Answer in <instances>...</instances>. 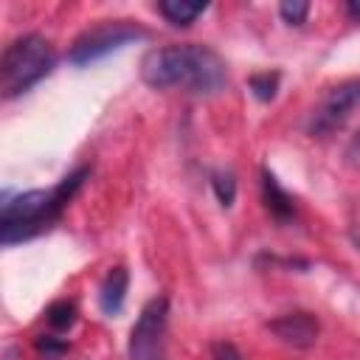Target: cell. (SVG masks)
I'll use <instances>...</instances> for the list:
<instances>
[{
    "label": "cell",
    "instance_id": "1",
    "mask_svg": "<svg viewBox=\"0 0 360 360\" xmlns=\"http://www.w3.org/2000/svg\"><path fill=\"white\" fill-rule=\"evenodd\" d=\"M141 79L155 90H186L194 96H217L228 87V68L208 45H163L141 59Z\"/></svg>",
    "mask_w": 360,
    "mask_h": 360
},
{
    "label": "cell",
    "instance_id": "2",
    "mask_svg": "<svg viewBox=\"0 0 360 360\" xmlns=\"http://www.w3.org/2000/svg\"><path fill=\"white\" fill-rule=\"evenodd\" d=\"M90 177V166H79L68 177H62L53 188L42 191H22L17 197H6L0 208V242L6 248L25 242L42 231H48L65 211V205L73 200V194L82 188V183Z\"/></svg>",
    "mask_w": 360,
    "mask_h": 360
},
{
    "label": "cell",
    "instance_id": "3",
    "mask_svg": "<svg viewBox=\"0 0 360 360\" xmlns=\"http://www.w3.org/2000/svg\"><path fill=\"white\" fill-rule=\"evenodd\" d=\"M53 68V48L42 34H22L6 45L0 59V90L3 98H17Z\"/></svg>",
    "mask_w": 360,
    "mask_h": 360
},
{
    "label": "cell",
    "instance_id": "4",
    "mask_svg": "<svg viewBox=\"0 0 360 360\" xmlns=\"http://www.w3.org/2000/svg\"><path fill=\"white\" fill-rule=\"evenodd\" d=\"M146 31H141L138 25H132L129 20H107L101 25H93L87 31H82L70 51H68V62L76 65V68H84V65H93L98 59H104L107 53L135 42V39H143Z\"/></svg>",
    "mask_w": 360,
    "mask_h": 360
},
{
    "label": "cell",
    "instance_id": "5",
    "mask_svg": "<svg viewBox=\"0 0 360 360\" xmlns=\"http://www.w3.org/2000/svg\"><path fill=\"white\" fill-rule=\"evenodd\" d=\"M166 323H169V298L158 295L143 304L127 343L129 360H169L166 357Z\"/></svg>",
    "mask_w": 360,
    "mask_h": 360
},
{
    "label": "cell",
    "instance_id": "6",
    "mask_svg": "<svg viewBox=\"0 0 360 360\" xmlns=\"http://www.w3.org/2000/svg\"><path fill=\"white\" fill-rule=\"evenodd\" d=\"M357 110H360V79H346V82L329 87V93L312 110L307 132L312 138H326V135L338 132Z\"/></svg>",
    "mask_w": 360,
    "mask_h": 360
},
{
    "label": "cell",
    "instance_id": "7",
    "mask_svg": "<svg viewBox=\"0 0 360 360\" xmlns=\"http://www.w3.org/2000/svg\"><path fill=\"white\" fill-rule=\"evenodd\" d=\"M267 329L287 346L292 349H309L315 346L318 335H321V323L312 312H304V309H295V312H284L278 318H273L267 323Z\"/></svg>",
    "mask_w": 360,
    "mask_h": 360
},
{
    "label": "cell",
    "instance_id": "8",
    "mask_svg": "<svg viewBox=\"0 0 360 360\" xmlns=\"http://www.w3.org/2000/svg\"><path fill=\"white\" fill-rule=\"evenodd\" d=\"M262 200L276 222H287L295 217V200L281 188V183L270 169H262Z\"/></svg>",
    "mask_w": 360,
    "mask_h": 360
},
{
    "label": "cell",
    "instance_id": "9",
    "mask_svg": "<svg viewBox=\"0 0 360 360\" xmlns=\"http://www.w3.org/2000/svg\"><path fill=\"white\" fill-rule=\"evenodd\" d=\"M127 287H129V273L127 267H112L101 287H98V307L104 315H118L124 301H127Z\"/></svg>",
    "mask_w": 360,
    "mask_h": 360
},
{
    "label": "cell",
    "instance_id": "10",
    "mask_svg": "<svg viewBox=\"0 0 360 360\" xmlns=\"http://www.w3.org/2000/svg\"><path fill=\"white\" fill-rule=\"evenodd\" d=\"M208 8V3H191V0H160L158 3V11L177 28H186L191 25L202 11Z\"/></svg>",
    "mask_w": 360,
    "mask_h": 360
},
{
    "label": "cell",
    "instance_id": "11",
    "mask_svg": "<svg viewBox=\"0 0 360 360\" xmlns=\"http://www.w3.org/2000/svg\"><path fill=\"white\" fill-rule=\"evenodd\" d=\"M278 82H281L278 70H264V73H253L248 79V87H250V93L259 101H273L276 98V90H278Z\"/></svg>",
    "mask_w": 360,
    "mask_h": 360
},
{
    "label": "cell",
    "instance_id": "12",
    "mask_svg": "<svg viewBox=\"0 0 360 360\" xmlns=\"http://www.w3.org/2000/svg\"><path fill=\"white\" fill-rule=\"evenodd\" d=\"M45 318H48L51 329L68 332V329L76 323V304H73V301H53V304L48 307Z\"/></svg>",
    "mask_w": 360,
    "mask_h": 360
},
{
    "label": "cell",
    "instance_id": "13",
    "mask_svg": "<svg viewBox=\"0 0 360 360\" xmlns=\"http://www.w3.org/2000/svg\"><path fill=\"white\" fill-rule=\"evenodd\" d=\"M211 188H214V194H217L222 208L233 205V200H236V177H233V172H222V169L214 172L211 174Z\"/></svg>",
    "mask_w": 360,
    "mask_h": 360
},
{
    "label": "cell",
    "instance_id": "14",
    "mask_svg": "<svg viewBox=\"0 0 360 360\" xmlns=\"http://www.w3.org/2000/svg\"><path fill=\"white\" fill-rule=\"evenodd\" d=\"M278 14H281L284 22L301 25V22L307 20V14H309V3H307V0H284V3L278 6Z\"/></svg>",
    "mask_w": 360,
    "mask_h": 360
},
{
    "label": "cell",
    "instance_id": "15",
    "mask_svg": "<svg viewBox=\"0 0 360 360\" xmlns=\"http://www.w3.org/2000/svg\"><path fill=\"white\" fill-rule=\"evenodd\" d=\"M37 352L45 354L48 360H56L59 354L68 352V343H65V340H56L53 335H39V338H37Z\"/></svg>",
    "mask_w": 360,
    "mask_h": 360
},
{
    "label": "cell",
    "instance_id": "16",
    "mask_svg": "<svg viewBox=\"0 0 360 360\" xmlns=\"http://www.w3.org/2000/svg\"><path fill=\"white\" fill-rule=\"evenodd\" d=\"M211 360H245V357H242V352H239L233 343H228V340H214V343H211Z\"/></svg>",
    "mask_w": 360,
    "mask_h": 360
},
{
    "label": "cell",
    "instance_id": "17",
    "mask_svg": "<svg viewBox=\"0 0 360 360\" xmlns=\"http://www.w3.org/2000/svg\"><path fill=\"white\" fill-rule=\"evenodd\" d=\"M346 11H349V17L360 20V0H349V3H346Z\"/></svg>",
    "mask_w": 360,
    "mask_h": 360
}]
</instances>
